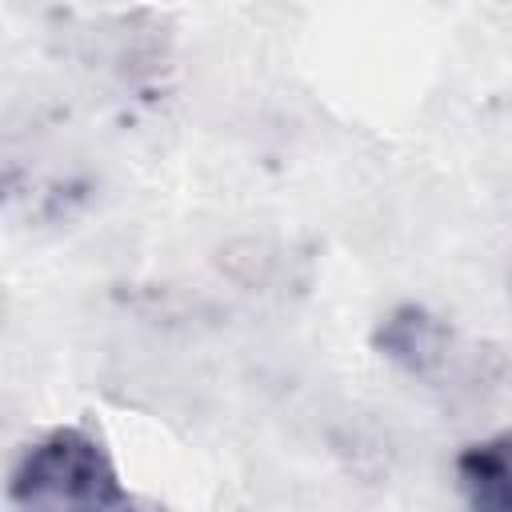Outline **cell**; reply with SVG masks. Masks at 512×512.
Wrapping results in <instances>:
<instances>
[{"instance_id": "6da1fadb", "label": "cell", "mask_w": 512, "mask_h": 512, "mask_svg": "<svg viewBox=\"0 0 512 512\" xmlns=\"http://www.w3.org/2000/svg\"><path fill=\"white\" fill-rule=\"evenodd\" d=\"M112 448L92 424H56L28 440L8 472L16 512H112L124 500Z\"/></svg>"}, {"instance_id": "7a4b0ae2", "label": "cell", "mask_w": 512, "mask_h": 512, "mask_svg": "<svg viewBox=\"0 0 512 512\" xmlns=\"http://www.w3.org/2000/svg\"><path fill=\"white\" fill-rule=\"evenodd\" d=\"M448 344H452L448 324L436 312H428L424 304H396L372 328V348L412 376L436 372L448 356Z\"/></svg>"}, {"instance_id": "3957f363", "label": "cell", "mask_w": 512, "mask_h": 512, "mask_svg": "<svg viewBox=\"0 0 512 512\" xmlns=\"http://www.w3.org/2000/svg\"><path fill=\"white\" fill-rule=\"evenodd\" d=\"M456 484L472 512H512V432L464 444L456 452Z\"/></svg>"}, {"instance_id": "277c9868", "label": "cell", "mask_w": 512, "mask_h": 512, "mask_svg": "<svg viewBox=\"0 0 512 512\" xmlns=\"http://www.w3.org/2000/svg\"><path fill=\"white\" fill-rule=\"evenodd\" d=\"M112 512H172V508H164V504H156V500H144V496H124Z\"/></svg>"}]
</instances>
